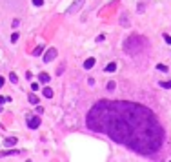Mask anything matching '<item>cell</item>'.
<instances>
[{
	"label": "cell",
	"instance_id": "cell-7",
	"mask_svg": "<svg viewBox=\"0 0 171 162\" xmlns=\"http://www.w3.org/2000/svg\"><path fill=\"white\" fill-rule=\"evenodd\" d=\"M93 66H95V58H88V60L84 62V67H85V69H91Z\"/></svg>",
	"mask_w": 171,
	"mask_h": 162
},
{
	"label": "cell",
	"instance_id": "cell-2",
	"mask_svg": "<svg viewBox=\"0 0 171 162\" xmlns=\"http://www.w3.org/2000/svg\"><path fill=\"white\" fill-rule=\"evenodd\" d=\"M146 46H148V40L142 38V37H138V35H135V37H129L128 40H126L124 49H126V53H129V55H138Z\"/></svg>",
	"mask_w": 171,
	"mask_h": 162
},
{
	"label": "cell",
	"instance_id": "cell-3",
	"mask_svg": "<svg viewBox=\"0 0 171 162\" xmlns=\"http://www.w3.org/2000/svg\"><path fill=\"white\" fill-rule=\"evenodd\" d=\"M84 2H85V0H75V2L71 4V6H69V7H67V11H66V15H75V13H77V11H78V9H80V7H82V6H84Z\"/></svg>",
	"mask_w": 171,
	"mask_h": 162
},
{
	"label": "cell",
	"instance_id": "cell-21",
	"mask_svg": "<svg viewBox=\"0 0 171 162\" xmlns=\"http://www.w3.org/2000/svg\"><path fill=\"white\" fill-rule=\"evenodd\" d=\"M164 40L168 42V44H171V37H169V35H164Z\"/></svg>",
	"mask_w": 171,
	"mask_h": 162
},
{
	"label": "cell",
	"instance_id": "cell-5",
	"mask_svg": "<svg viewBox=\"0 0 171 162\" xmlns=\"http://www.w3.org/2000/svg\"><path fill=\"white\" fill-rule=\"evenodd\" d=\"M55 57H57V49L51 47V49H47V53L44 55V62H51V60H55Z\"/></svg>",
	"mask_w": 171,
	"mask_h": 162
},
{
	"label": "cell",
	"instance_id": "cell-6",
	"mask_svg": "<svg viewBox=\"0 0 171 162\" xmlns=\"http://www.w3.org/2000/svg\"><path fill=\"white\" fill-rule=\"evenodd\" d=\"M38 80L42 82V84H47V82H49V75H47V73H40V75H38Z\"/></svg>",
	"mask_w": 171,
	"mask_h": 162
},
{
	"label": "cell",
	"instance_id": "cell-1",
	"mask_svg": "<svg viewBox=\"0 0 171 162\" xmlns=\"http://www.w3.org/2000/svg\"><path fill=\"white\" fill-rule=\"evenodd\" d=\"M85 126L146 157L155 155L164 142V129L155 113L135 102L100 100L88 111Z\"/></svg>",
	"mask_w": 171,
	"mask_h": 162
},
{
	"label": "cell",
	"instance_id": "cell-15",
	"mask_svg": "<svg viewBox=\"0 0 171 162\" xmlns=\"http://www.w3.org/2000/svg\"><path fill=\"white\" fill-rule=\"evenodd\" d=\"M9 80H11V82H17L18 78H17V75H15V73H9Z\"/></svg>",
	"mask_w": 171,
	"mask_h": 162
},
{
	"label": "cell",
	"instance_id": "cell-13",
	"mask_svg": "<svg viewBox=\"0 0 171 162\" xmlns=\"http://www.w3.org/2000/svg\"><path fill=\"white\" fill-rule=\"evenodd\" d=\"M42 47H44V44H42V46H38V47H35V51H33V55H35V57H38V55H40V53H42Z\"/></svg>",
	"mask_w": 171,
	"mask_h": 162
},
{
	"label": "cell",
	"instance_id": "cell-22",
	"mask_svg": "<svg viewBox=\"0 0 171 162\" xmlns=\"http://www.w3.org/2000/svg\"><path fill=\"white\" fill-rule=\"evenodd\" d=\"M4 100H6V99H2V97H0V104H2V102H4Z\"/></svg>",
	"mask_w": 171,
	"mask_h": 162
},
{
	"label": "cell",
	"instance_id": "cell-20",
	"mask_svg": "<svg viewBox=\"0 0 171 162\" xmlns=\"http://www.w3.org/2000/svg\"><path fill=\"white\" fill-rule=\"evenodd\" d=\"M31 89L37 91V89H40V87H38V84H35V82H33V84H31Z\"/></svg>",
	"mask_w": 171,
	"mask_h": 162
},
{
	"label": "cell",
	"instance_id": "cell-12",
	"mask_svg": "<svg viewBox=\"0 0 171 162\" xmlns=\"http://www.w3.org/2000/svg\"><path fill=\"white\" fill-rule=\"evenodd\" d=\"M120 24H122V26H129V20H128V15H122V17H120Z\"/></svg>",
	"mask_w": 171,
	"mask_h": 162
},
{
	"label": "cell",
	"instance_id": "cell-17",
	"mask_svg": "<svg viewBox=\"0 0 171 162\" xmlns=\"http://www.w3.org/2000/svg\"><path fill=\"white\" fill-rule=\"evenodd\" d=\"M115 87H117V86H115V82H109V84H108V89H109V91H113Z\"/></svg>",
	"mask_w": 171,
	"mask_h": 162
},
{
	"label": "cell",
	"instance_id": "cell-19",
	"mask_svg": "<svg viewBox=\"0 0 171 162\" xmlns=\"http://www.w3.org/2000/svg\"><path fill=\"white\" fill-rule=\"evenodd\" d=\"M33 4H35V6H42L44 0H33Z\"/></svg>",
	"mask_w": 171,
	"mask_h": 162
},
{
	"label": "cell",
	"instance_id": "cell-10",
	"mask_svg": "<svg viewBox=\"0 0 171 162\" xmlns=\"http://www.w3.org/2000/svg\"><path fill=\"white\" fill-rule=\"evenodd\" d=\"M44 97H46V99H51V97H53V89H51V87H44Z\"/></svg>",
	"mask_w": 171,
	"mask_h": 162
},
{
	"label": "cell",
	"instance_id": "cell-11",
	"mask_svg": "<svg viewBox=\"0 0 171 162\" xmlns=\"http://www.w3.org/2000/svg\"><path fill=\"white\" fill-rule=\"evenodd\" d=\"M29 102H31L33 106H37L40 100H38V97H37V95H29Z\"/></svg>",
	"mask_w": 171,
	"mask_h": 162
},
{
	"label": "cell",
	"instance_id": "cell-14",
	"mask_svg": "<svg viewBox=\"0 0 171 162\" xmlns=\"http://www.w3.org/2000/svg\"><path fill=\"white\" fill-rule=\"evenodd\" d=\"M158 86H160V87H166V89H169V87H171V82H160Z\"/></svg>",
	"mask_w": 171,
	"mask_h": 162
},
{
	"label": "cell",
	"instance_id": "cell-16",
	"mask_svg": "<svg viewBox=\"0 0 171 162\" xmlns=\"http://www.w3.org/2000/svg\"><path fill=\"white\" fill-rule=\"evenodd\" d=\"M157 67H158V69H160V71H168V66H164V64H158V66H157Z\"/></svg>",
	"mask_w": 171,
	"mask_h": 162
},
{
	"label": "cell",
	"instance_id": "cell-4",
	"mask_svg": "<svg viewBox=\"0 0 171 162\" xmlns=\"http://www.w3.org/2000/svg\"><path fill=\"white\" fill-rule=\"evenodd\" d=\"M27 126L31 127V129H37V127L40 126V117H35V115L27 117Z\"/></svg>",
	"mask_w": 171,
	"mask_h": 162
},
{
	"label": "cell",
	"instance_id": "cell-8",
	"mask_svg": "<svg viewBox=\"0 0 171 162\" xmlns=\"http://www.w3.org/2000/svg\"><path fill=\"white\" fill-rule=\"evenodd\" d=\"M4 144L11 148V146H15V144H17V139H15V137H9V139H6V142H4Z\"/></svg>",
	"mask_w": 171,
	"mask_h": 162
},
{
	"label": "cell",
	"instance_id": "cell-18",
	"mask_svg": "<svg viewBox=\"0 0 171 162\" xmlns=\"http://www.w3.org/2000/svg\"><path fill=\"white\" fill-rule=\"evenodd\" d=\"M18 40V33H13L11 35V42H17Z\"/></svg>",
	"mask_w": 171,
	"mask_h": 162
},
{
	"label": "cell",
	"instance_id": "cell-9",
	"mask_svg": "<svg viewBox=\"0 0 171 162\" xmlns=\"http://www.w3.org/2000/svg\"><path fill=\"white\" fill-rule=\"evenodd\" d=\"M115 69H117V64H115V62H109L108 66H106V71H108V73H111V71H115Z\"/></svg>",
	"mask_w": 171,
	"mask_h": 162
}]
</instances>
